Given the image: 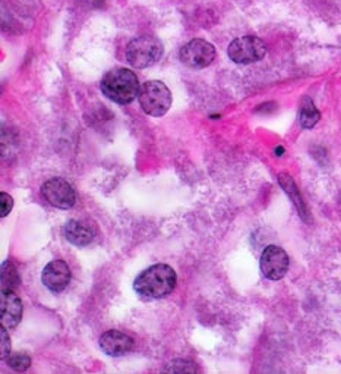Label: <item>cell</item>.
<instances>
[{
  "label": "cell",
  "mask_w": 341,
  "mask_h": 374,
  "mask_svg": "<svg viewBox=\"0 0 341 374\" xmlns=\"http://www.w3.org/2000/svg\"><path fill=\"white\" fill-rule=\"evenodd\" d=\"M177 282L176 272L167 265H154L141 272L134 282L138 295L160 300L172 294Z\"/></svg>",
  "instance_id": "6da1fadb"
},
{
  "label": "cell",
  "mask_w": 341,
  "mask_h": 374,
  "mask_svg": "<svg viewBox=\"0 0 341 374\" xmlns=\"http://www.w3.org/2000/svg\"><path fill=\"white\" fill-rule=\"evenodd\" d=\"M100 88L109 100L118 105H129L139 95L141 86L135 72L126 68H116L103 76Z\"/></svg>",
  "instance_id": "7a4b0ae2"
},
{
  "label": "cell",
  "mask_w": 341,
  "mask_h": 374,
  "mask_svg": "<svg viewBox=\"0 0 341 374\" xmlns=\"http://www.w3.org/2000/svg\"><path fill=\"white\" fill-rule=\"evenodd\" d=\"M161 56H163V43L154 36L137 37L126 47V60L138 69L153 67Z\"/></svg>",
  "instance_id": "3957f363"
},
{
  "label": "cell",
  "mask_w": 341,
  "mask_h": 374,
  "mask_svg": "<svg viewBox=\"0 0 341 374\" xmlns=\"http://www.w3.org/2000/svg\"><path fill=\"white\" fill-rule=\"evenodd\" d=\"M139 105L150 116L160 118L166 115L172 106V93L161 81H147L139 90Z\"/></svg>",
  "instance_id": "277c9868"
},
{
  "label": "cell",
  "mask_w": 341,
  "mask_h": 374,
  "mask_svg": "<svg viewBox=\"0 0 341 374\" xmlns=\"http://www.w3.org/2000/svg\"><path fill=\"white\" fill-rule=\"evenodd\" d=\"M267 55V44L255 36H243L229 46V58L239 65L259 62Z\"/></svg>",
  "instance_id": "5b68a950"
},
{
  "label": "cell",
  "mask_w": 341,
  "mask_h": 374,
  "mask_svg": "<svg viewBox=\"0 0 341 374\" xmlns=\"http://www.w3.org/2000/svg\"><path fill=\"white\" fill-rule=\"evenodd\" d=\"M182 63L192 69H202L213 63L216 58V47L201 39H195L186 43L179 53Z\"/></svg>",
  "instance_id": "8992f818"
},
{
  "label": "cell",
  "mask_w": 341,
  "mask_h": 374,
  "mask_svg": "<svg viewBox=\"0 0 341 374\" xmlns=\"http://www.w3.org/2000/svg\"><path fill=\"white\" fill-rule=\"evenodd\" d=\"M41 192L48 204L62 210L72 208L76 203L74 187L63 178H52L46 181L41 187Z\"/></svg>",
  "instance_id": "52a82bcc"
},
{
  "label": "cell",
  "mask_w": 341,
  "mask_h": 374,
  "mask_svg": "<svg viewBox=\"0 0 341 374\" xmlns=\"http://www.w3.org/2000/svg\"><path fill=\"white\" fill-rule=\"evenodd\" d=\"M288 270V255L277 246H270L261 255V272L270 281L283 279Z\"/></svg>",
  "instance_id": "ba28073f"
},
{
  "label": "cell",
  "mask_w": 341,
  "mask_h": 374,
  "mask_svg": "<svg viewBox=\"0 0 341 374\" xmlns=\"http://www.w3.org/2000/svg\"><path fill=\"white\" fill-rule=\"evenodd\" d=\"M41 282L52 292H62L67 289L71 282V269L68 263L63 260H53L44 267Z\"/></svg>",
  "instance_id": "9c48e42d"
},
{
  "label": "cell",
  "mask_w": 341,
  "mask_h": 374,
  "mask_svg": "<svg viewBox=\"0 0 341 374\" xmlns=\"http://www.w3.org/2000/svg\"><path fill=\"white\" fill-rule=\"evenodd\" d=\"M22 319V302L15 290H2L0 295V321L6 329L18 326Z\"/></svg>",
  "instance_id": "30bf717a"
},
{
  "label": "cell",
  "mask_w": 341,
  "mask_h": 374,
  "mask_svg": "<svg viewBox=\"0 0 341 374\" xmlns=\"http://www.w3.org/2000/svg\"><path fill=\"white\" fill-rule=\"evenodd\" d=\"M100 348L110 356H122L134 349V339L119 330H107L100 338Z\"/></svg>",
  "instance_id": "8fae6325"
},
{
  "label": "cell",
  "mask_w": 341,
  "mask_h": 374,
  "mask_svg": "<svg viewBox=\"0 0 341 374\" xmlns=\"http://www.w3.org/2000/svg\"><path fill=\"white\" fill-rule=\"evenodd\" d=\"M64 238L76 247H85L95 236L94 226L84 220H69L64 226Z\"/></svg>",
  "instance_id": "7c38bea8"
},
{
  "label": "cell",
  "mask_w": 341,
  "mask_h": 374,
  "mask_svg": "<svg viewBox=\"0 0 341 374\" xmlns=\"http://www.w3.org/2000/svg\"><path fill=\"white\" fill-rule=\"evenodd\" d=\"M279 182H280L281 188L286 191V194L288 195V197H290L291 200H293L296 208L299 210L300 216H302L305 220H307V216H309V213H307V210H306V207H305V203H303V200H302V195H300V192H299V189H298L295 181L291 180V176L287 175V173H281V175L279 176Z\"/></svg>",
  "instance_id": "4fadbf2b"
},
{
  "label": "cell",
  "mask_w": 341,
  "mask_h": 374,
  "mask_svg": "<svg viewBox=\"0 0 341 374\" xmlns=\"http://www.w3.org/2000/svg\"><path fill=\"white\" fill-rule=\"evenodd\" d=\"M321 119V113L316 109L315 103L311 100V97H305L302 100L299 109V123L303 129L314 128Z\"/></svg>",
  "instance_id": "5bb4252c"
},
{
  "label": "cell",
  "mask_w": 341,
  "mask_h": 374,
  "mask_svg": "<svg viewBox=\"0 0 341 374\" xmlns=\"http://www.w3.org/2000/svg\"><path fill=\"white\" fill-rule=\"evenodd\" d=\"M0 282H2V285H0L2 290H16L21 283L18 269L9 260L2 265V281Z\"/></svg>",
  "instance_id": "9a60e30c"
},
{
  "label": "cell",
  "mask_w": 341,
  "mask_h": 374,
  "mask_svg": "<svg viewBox=\"0 0 341 374\" xmlns=\"http://www.w3.org/2000/svg\"><path fill=\"white\" fill-rule=\"evenodd\" d=\"M6 364L15 370V371H25L27 368H29L31 366V359L29 355L24 354V352H13V354H9L6 356Z\"/></svg>",
  "instance_id": "2e32d148"
},
{
  "label": "cell",
  "mask_w": 341,
  "mask_h": 374,
  "mask_svg": "<svg viewBox=\"0 0 341 374\" xmlns=\"http://www.w3.org/2000/svg\"><path fill=\"white\" fill-rule=\"evenodd\" d=\"M166 373H195L197 371V364L189 360H174L165 368Z\"/></svg>",
  "instance_id": "e0dca14e"
},
{
  "label": "cell",
  "mask_w": 341,
  "mask_h": 374,
  "mask_svg": "<svg viewBox=\"0 0 341 374\" xmlns=\"http://www.w3.org/2000/svg\"><path fill=\"white\" fill-rule=\"evenodd\" d=\"M0 339H2V344H0V359L6 360V356L11 354V339L5 326L0 329Z\"/></svg>",
  "instance_id": "ac0fdd59"
},
{
  "label": "cell",
  "mask_w": 341,
  "mask_h": 374,
  "mask_svg": "<svg viewBox=\"0 0 341 374\" xmlns=\"http://www.w3.org/2000/svg\"><path fill=\"white\" fill-rule=\"evenodd\" d=\"M13 207V199L6 192H0V216L6 218Z\"/></svg>",
  "instance_id": "d6986e66"
},
{
  "label": "cell",
  "mask_w": 341,
  "mask_h": 374,
  "mask_svg": "<svg viewBox=\"0 0 341 374\" xmlns=\"http://www.w3.org/2000/svg\"><path fill=\"white\" fill-rule=\"evenodd\" d=\"M85 2L90 4L91 6H99L103 2V0H85Z\"/></svg>",
  "instance_id": "ffe728a7"
}]
</instances>
